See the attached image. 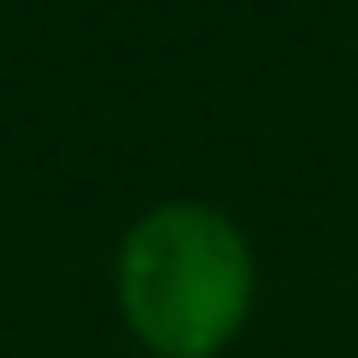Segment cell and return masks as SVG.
<instances>
[{
	"label": "cell",
	"instance_id": "6da1fadb",
	"mask_svg": "<svg viewBox=\"0 0 358 358\" xmlns=\"http://www.w3.org/2000/svg\"><path fill=\"white\" fill-rule=\"evenodd\" d=\"M114 293L131 334L162 358H215L245 329L257 263L239 221L209 203H155L114 257Z\"/></svg>",
	"mask_w": 358,
	"mask_h": 358
}]
</instances>
